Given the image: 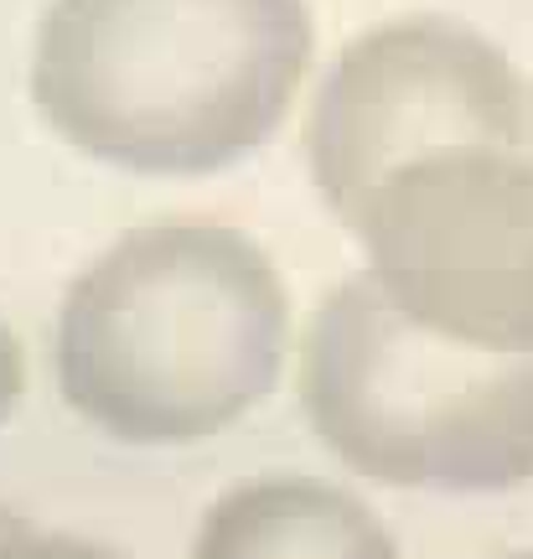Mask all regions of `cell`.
<instances>
[{"mask_svg": "<svg viewBox=\"0 0 533 559\" xmlns=\"http://www.w3.org/2000/svg\"><path fill=\"white\" fill-rule=\"evenodd\" d=\"M311 73V0H47L26 94L83 160L192 181L270 145Z\"/></svg>", "mask_w": 533, "mask_h": 559, "instance_id": "2", "label": "cell"}, {"mask_svg": "<svg viewBox=\"0 0 533 559\" xmlns=\"http://www.w3.org/2000/svg\"><path fill=\"white\" fill-rule=\"evenodd\" d=\"M502 559H533V549H518V555H502Z\"/></svg>", "mask_w": 533, "mask_h": 559, "instance_id": "10", "label": "cell"}, {"mask_svg": "<svg viewBox=\"0 0 533 559\" xmlns=\"http://www.w3.org/2000/svg\"><path fill=\"white\" fill-rule=\"evenodd\" d=\"M192 559H404L368 498L327 477H254L202 508Z\"/></svg>", "mask_w": 533, "mask_h": 559, "instance_id": "6", "label": "cell"}, {"mask_svg": "<svg viewBox=\"0 0 533 559\" xmlns=\"http://www.w3.org/2000/svg\"><path fill=\"white\" fill-rule=\"evenodd\" d=\"M300 326L270 249L234 223L161 218L109 239L68 280L52 379L119 445H202L296 368Z\"/></svg>", "mask_w": 533, "mask_h": 559, "instance_id": "1", "label": "cell"}, {"mask_svg": "<svg viewBox=\"0 0 533 559\" xmlns=\"http://www.w3.org/2000/svg\"><path fill=\"white\" fill-rule=\"evenodd\" d=\"M399 311L533 358V140H466L399 166L342 223Z\"/></svg>", "mask_w": 533, "mask_h": 559, "instance_id": "4", "label": "cell"}, {"mask_svg": "<svg viewBox=\"0 0 533 559\" xmlns=\"http://www.w3.org/2000/svg\"><path fill=\"white\" fill-rule=\"evenodd\" d=\"M311 436L353 477L399 492H508L533 481V358L435 332L357 270L300 326Z\"/></svg>", "mask_w": 533, "mask_h": 559, "instance_id": "3", "label": "cell"}, {"mask_svg": "<svg viewBox=\"0 0 533 559\" xmlns=\"http://www.w3.org/2000/svg\"><path fill=\"white\" fill-rule=\"evenodd\" d=\"M533 88L487 32L394 16L332 58L311 94L306 166L336 223L399 166L466 140H529Z\"/></svg>", "mask_w": 533, "mask_h": 559, "instance_id": "5", "label": "cell"}, {"mask_svg": "<svg viewBox=\"0 0 533 559\" xmlns=\"http://www.w3.org/2000/svg\"><path fill=\"white\" fill-rule=\"evenodd\" d=\"M16 523H26V513H16L11 502H0V539H5V534H11Z\"/></svg>", "mask_w": 533, "mask_h": 559, "instance_id": "9", "label": "cell"}, {"mask_svg": "<svg viewBox=\"0 0 533 559\" xmlns=\"http://www.w3.org/2000/svg\"><path fill=\"white\" fill-rule=\"evenodd\" d=\"M529 140H533V115H529Z\"/></svg>", "mask_w": 533, "mask_h": 559, "instance_id": "11", "label": "cell"}, {"mask_svg": "<svg viewBox=\"0 0 533 559\" xmlns=\"http://www.w3.org/2000/svg\"><path fill=\"white\" fill-rule=\"evenodd\" d=\"M21 394H26V347H21L16 326L0 321V425H11Z\"/></svg>", "mask_w": 533, "mask_h": 559, "instance_id": "8", "label": "cell"}, {"mask_svg": "<svg viewBox=\"0 0 533 559\" xmlns=\"http://www.w3.org/2000/svg\"><path fill=\"white\" fill-rule=\"evenodd\" d=\"M0 559H135L115 549L104 539L88 534H68V528H42V523H16L5 539H0Z\"/></svg>", "mask_w": 533, "mask_h": 559, "instance_id": "7", "label": "cell"}]
</instances>
